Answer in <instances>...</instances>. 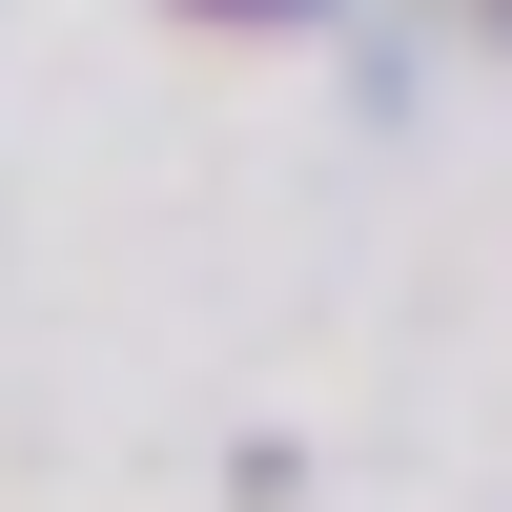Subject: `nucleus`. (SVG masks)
Returning a JSON list of instances; mask_svg holds the SVG:
<instances>
[{
	"label": "nucleus",
	"mask_w": 512,
	"mask_h": 512,
	"mask_svg": "<svg viewBox=\"0 0 512 512\" xmlns=\"http://www.w3.org/2000/svg\"><path fill=\"white\" fill-rule=\"evenodd\" d=\"M226 21H287V0H226Z\"/></svg>",
	"instance_id": "1"
}]
</instances>
